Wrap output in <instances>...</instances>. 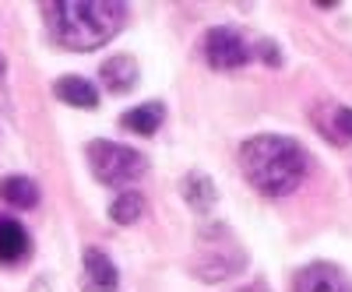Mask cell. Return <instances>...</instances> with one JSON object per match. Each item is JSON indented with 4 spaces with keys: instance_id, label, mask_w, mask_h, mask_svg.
<instances>
[{
    "instance_id": "6da1fadb",
    "label": "cell",
    "mask_w": 352,
    "mask_h": 292,
    "mask_svg": "<svg viewBox=\"0 0 352 292\" xmlns=\"http://www.w3.org/2000/svg\"><path fill=\"white\" fill-rule=\"evenodd\" d=\"M240 166L247 172V180L268 197L292 194L307 177L303 148L292 137H282V134H257V137L243 141Z\"/></svg>"
},
{
    "instance_id": "9c48e42d",
    "label": "cell",
    "mask_w": 352,
    "mask_h": 292,
    "mask_svg": "<svg viewBox=\"0 0 352 292\" xmlns=\"http://www.w3.org/2000/svg\"><path fill=\"white\" fill-rule=\"evenodd\" d=\"M28 254V232L14 218H0V265H14Z\"/></svg>"
},
{
    "instance_id": "e0dca14e",
    "label": "cell",
    "mask_w": 352,
    "mask_h": 292,
    "mask_svg": "<svg viewBox=\"0 0 352 292\" xmlns=\"http://www.w3.org/2000/svg\"><path fill=\"white\" fill-rule=\"evenodd\" d=\"M0 78H4V56H0Z\"/></svg>"
},
{
    "instance_id": "7c38bea8",
    "label": "cell",
    "mask_w": 352,
    "mask_h": 292,
    "mask_svg": "<svg viewBox=\"0 0 352 292\" xmlns=\"http://www.w3.org/2000/svg\"><path fill=\"white\" fill-rule=\"evenodd\" d=\"M184 197H187V204L190 208H197V212H208L212 204H215V183L204 177V172H190V177L184 180Z\"/></svg>"
},
{
    "instance_id": "277c9868",
    "label": "cell",
    "mask_w": 352,
    "mask_h": 292,
    "mask_svg": "<svg viewBox=\"0 0 352 292\" xmlns=\"http://www.w3.org/2000/svg\"><path fill=\"white\" fill-rule=\"evenodd\" d=\"M204 56H208V64L219 67V71H232V67H243L250 60V46L243 43V36L236 28H212L208 39H204Z\"/></svg>"
},
{
    "instance_id": "8fae6325",
    "label": "cell",
    "mask_w": 352,
    "mask_h": 292,
    "mask_svg": "<svg viewBox=\"0 0 352 292\" xmlns=\"http://www.w3.org/2000/svg\"><path fill=\"white\" fill-rule=\"evenodd\" d=\"M0 197H4L8 204H14V208H36L39 204V187L28 177H8L4 183H0Z\"/></svg>"
},
{
    "instance_id": "30bf717a",
    "label": "cell",
    "mask_w": 352,
    "mask_h": 292,
    "mask_svg": "<svg viewBox=\"0 0 352 292\" xmlns=\"http://www.w3.org/2000/svg\"><path fill=\"white\" fill-rule=\"evenodd\" d=\"M162 116H166L162 102H144V106H134V109L124 113V127H127L131 134L148 137V134H155V131L162 127Z\"/></svg>"
},
{
    "instance_id": "8992f818",
    "label": "cell",
    "mask_w": 352,
    "mask_h": 292,
    "mask_svg": "<svg viewBox=\"0 0 352 292\" xmlns=\"http://www.w3.org/2000/svg\"><path fill=\"white\" fill-rule=\"evenodd\" d=\"M296 292H352V282L331 265H310L296 275Z\"/></svg>"
},
{
    "instance_id": "2e32d148",
    "label": "cell",
    "mask_w": 352,
    "mask_h": 292,
    "mask_svg": "<svg viewBox=\"0 0 352 292\" xmlns=\"http://www.w3.org/2000/svg\"><path fill=\"white\" fill-rule=\"evenodd\" d=\"M236 292H264L261 285H250V289H236Z\"/></svg>"
},
{
    "instance_id": "5b68a950",
    "label": "cell",
    "mask_w": 352,
    "mask_h": 292,
    "mask_svg": "<svg viewBox=\"0 0 352 292\" xmlns=\"http://www.w3.org/2000/svg\"><path fill=\"white\" fill-rule=\"evenodd\" d=\"M81 271H85L81 282L85 292H116V285H120V271L99 247H88L81 254Z\"/></svg>"
},
{
    "instance_id": "4fadbf2b",
    "label": "cell",
    "mask_w": 352,
    "mask_h": 292,
    "mask_svg": "<svg viewBox=\"0 0 352 292\" xmlns=\"http://www.w3.org/2000/svg\"><path fill=\"white\" fill-rule=\"evenodd\" d=\"M141 212H144V197L138 190H124L120 197H113V204H109V218L116 225H134L141 218Z\"/></svg>"
},
{
    "instance_id": "3957f363",
    "label": "cell",
    "mask_w": 352,
    "mask_h": 292,
    "mask_svg": "<svg viewBox=\"0 0 352 292\" xmlns=\"http://www.w3.org/2000/svg\"><path fill=\"white\" fill-rule=\"evenodd\" d=\"M88 162H92V172L102 183H131L144 172L141 152L127 148V144H116V141H102V137L88 144Z\"/></svg>"
},
{
    "instance_id": "52a82bcc",
    "label": "cell",
    "mask_w": 352,
    "mask_h": 292,
    "mask_svg": "<svg viewBox=\"0 0 352 292\" xmlns=\"http://www.w3.org/2000/svg\"><path fill=\"white\" fill-rule=\"evenodd\" d=\"M99 74H102L109 92L124 96V92L134 89V81H138V60H134L131 53H116V56H109V60L99 67Z\"/></svg>"
},
{
    "instance_id": "ba28073f",
    "label": "cell",
    "mask_w": 352,
    "mask_h": 292,
    "mask_svg": "<svg viewBox=\"0 0 352 292\" xmlns=\"http://www.w3.org/2000/svg\"><path fill=\"white\" fill-rule=\"evenodd\" d=\"M53 92L60 102L67 106H78V109H96L99 106V92H96V85L88 81V78H78V74H67L53 85Z\"/></svg>"
},
{
    "instance_id": "5bb4252c",
    "label": "cell",
    "mask_w": 352,
    "mask_h": 292,
    "mask_svg": "<svg viewBox=\"0 0 352 292\" xmlns=\"http://www.w3.org/2000/svg\"><path fill=\"white\" fill-rule=\"evenodd\" d=\"M335 127H338V134H345V137H352V109H335Z\"/></svg>"
},
{
    "instance_id": "7a4b0ae2",
    "label": "cell",
    "mask_w": 352,
    "mask_h": 292,
    "mask_svg": "<svg viewBox=\"0 0 352 292\" xmlns=\"http://www.w3.org/2000/svg\"><path fill=\"white\" fill-rule=\"evenodd\" d=\"M53 36L67 49H99L124 25V4L113 0H56L46 8Z\"/></svg>"
},
{
    "instance_id": "9a60e30c",
    "label": "cell",
    "mask_w": 352,
    "mask_h": 292,
    "mask_svg": "<svg viewBox=\"0 0 352 292\" xmlns=\"http://www.w3.org/2000/svg\"><path fill=\"white\" fill-rule=\"evenodd\" d=\"M261 53H264V60H268L272 67H278V64H282V60H278V49H275L272 43H264V46H261Z\"/></svg>"
}]
</instances>
